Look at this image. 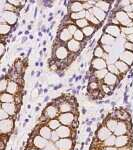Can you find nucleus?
<instances>
[{
  "label": "nucleus",
  "mask_w": 133,
  "mask_h": 150,
  "mask_svg": "<svg viewBox=\"0 0 133 150\" xmlns=\"http://www.w3.org/2000/svg\"><path fill=\"white\" fill-rule=\"evenodd\" d=\"M114 17L117 19V21L119 22V25L121 26V28H126V27H132V20L129 18L128 14L125 11L118 10L115 13Z\"/></svg>",
  "instance_id": "nucleus-1"
},
{
  "label": "nucleus",
  "mask_w": 133,
  "mask_h": 150,
  "mask_svg": "<svg viewBox=\"0 0 133 150\" xmlns=\"http://www.w3.org/2000/svg\"><path fill=\"white\" fill-rule=\"evenodd\" d=\"M17 14L16 12L11 11H3L1 12V24H8V25H14L17 22Z\"/></svg>",
  "instance_id": "nucleus-2"
},
{
  "label": "nucleus",
  "mask_w": 133,
  "mask_h": 150,
  "mask_svg": "<svg viewBox=\"0 0 133 150\" xmlns=\"http://www.w3.org/2000/svg\"><path fill=\"white\" fill-rule=\"evenodd\" d=\"M58 120L60 121L62 125H65V126H69L72 127L74 125V121H75V116L72 113H61L59 116H58Z\"/></svg>",
  "instance_id": "nucleus-3"
},
{
  "label": "nucleus",
  "mask_w": 133,
  "mask_h": 150,
  "mask_svg": "<svg viewBox=\"0 0 133 150\" xmlns=\"http://www.w3.org/2000/svg\"><path fill=\"white\" fill-rule=\"evenodd\" d=\"M73 141L70 138H60L55 142V146L58 150H71Z\"/></svg>",
  "instance_id": "nucleus-4"
},
{
  "label": "nucleus",
  "mask_w": 133,
  "mask_h": 150,
  "mask_svg": "<svg viewBox=\"0 0 133 150\" xmlns=\"http://www.w3.org/2000/svg\"><path fill=\"white\" fill-rule=\"evenodd\" d=\"M12 129H13V120L11 118L1 120V122H0V131H1L2 134H8V133L12 131Z\"/></svg>",
  "instance_id": "nucleus-5"
},
{
  "label": "nucleus",
  "mask_w": 133,
  "mask_h": 150,
  "mask_svg": "<svg viewBox=\"0 0 133 150\" xmlns=\"http://www.w3.org/2000/svg\"><path fill=\"white\" fill-rule=\"evenodd\" d=\"M58 113H59V108H58V106H55L54 104H50L44 110V116L48 119H55Z\"/></svg>",
  "instance_id": "nucleus-6"
},
{
  "label": "nucleus",
  "mask_w": 133,
  "mask_h": 150,
  "mask_svg": "<svg viewBox=\"0 0 133 150\" xmlns=\"http://www.w3.org/2000/svg\"><path fill=\"white\" fill-rule=\"evenodd\" d=\"M54 56L59 60H64L69 56V50L67 49L66 46L59 45V46H57L56 49H55Z\"/></svg>",
  "instance_id": "nucleus-7"
},
{
  "label": "nucleus",
  "mask_w": 133,
  "mask_h": 150,
  "mask_svg": "<svg viewBox=\"0 0 133 150\" xmlns=\"http://www.w3.org/2000/svg\"><path fill=\"white\" fill-rule=\"evenodd\" d=\"M107 61L103 58H93V60L91 61V67L95 70H103L106 69L107 67Z\"/></svg>",
  "instance_id": "nucleus-8"
},
{
  "label": "nucleus",
  "mask_w": 133,
  "mask_h": 150,
  "mask_svg": "<svg viewBox=\"0 0 133 150\" xmlns=\"http://www.w3.org/2000/svg\"><path fill=\"white\" fill-rule=\"evenodd\" d=\"M121 30L122 29L119 25H114V24H109V25L106 26L104 29L106 34H109L111 36H113L114 38L118 37V36L120 35Z\"/></svg>",
  "instance_id": "nucleus-9"
},
{
  "label": "nucleus",
  "mask_w": 133,
  "mask_h": 150,
  "mask_svg": "<svg viewBox=\"0 0 133 150\" xmlns=\"http://www.w3.org/2000/svg\"><path fill=\"white\" fill-rule=\"evenodd\" d=\"M56 133L58 134V136L60 138H69L70 136H72V130L71 127L69 126H65V125H61L57 130H55Z\"/></svg>",
  "instance_id": "nucleus-10"
},
{
  "label": "nucleus",
  "mask_w": 133,
  "mask_h": 150,
  "mask_svg": "<svg viewBox=\"0 0 133 150\" xmlns=\"http://www.w3.org/2000/svg\"><path fill=\"white\" fill-rule=\"evenodd\" d=\"M128 132V127L126 122L124 121H119L117 124V127H116L115 131H114V135L115 136H121V135H125Z\"/></svg>",
  "instance_id": "nucleus-11"
},
{
  "label": "nucleus",
  "mask_w": 133,
  "mask_h": 150,
  "mask_svg": "<svg viewBox=\"0 0 133 150\" xmlns=\"http://www.w3.org/2000/svg\"><path fill=\"white\" fill-rule=\"evenodd\" d=\"M119 60H121L124 63H126L128 66H131L133 64V52L125 50V51L122 52V54L120 55Z\"/></svg>",
  "instance_id": "nucleus-12"
},
{
  "label": "nucleus",
  "mask_w": 133,
  "mask_h": 150,
  "mask_svg": "<svg viewBox=\"0 0 133 150\" xmlns=\"http://www.w3.org/2000/svg\"><path fill=\"white\" fill-rule=\"evenodd\" d=\"M67 49L69 50V52H73L76 53L81 49V43L79 41H76L75 39L72 38L71 40L67 42Z\"/></svg>",
  "instance_id": "nucleus-13"
},
{
  "label": "nucleus",
  "mask_w": 133,
  "mask_h": 150,
  "mask_svg": "<svg viewBox=\"0 0 133 150\" xmlns=\"http://www.w3.org/2000/svg\"><path fill=\"white\" fill-rule=\"evenodd\" d=\"M110 135H112V134H111L110 130L108 129L106 126H102L97 132V138L100 140V141H104V140L107 139Z\"/></svg>",
  "instance_id": "nucleus-14"
},
{
  "label": "nucleus",
  "mask_w": 133,
  "mask_h": 150,
  "mask_svg": "<svg viewBox=\"0 0 133 150\" xmlns=\"http://www.w3.org/2000/svg\"><path fill=\"white\" fill-rule=\"evenodd\" d=\"M129 141V137L128 135H121V136H116L115 140V146L117 148H122V147L126 146Z\"/></svg>",
  "instance_id": "nucleus-15"
},
{
  "label": "nucleus",
  "mask_w": 133,
  "mask_h": 150,
  "mask_svg": "<svg viewBox=\"0 0 133 150\" xmlns=\"http://www.w3.org/2000/svg\"><path fill=\"white\" fill-rule=\"evenodd\" d=\"M115 40H116V38H114L113 36L104 33V34L101 36L100 40H99V43L101 44V46H102V45H110L111 46V45L115 42Z\"/></svg>",
  "instance_id": "nucleus-16"
},
{
  "label": "nucleus",
  "mask_w": 133,
  "mask_h": 150,
  "mask_svg": "<svg viewBox=\"0 0 133 150\" xmlns=\"http://www.w3.org/2000/svg\"><path fill=\"white\" fill-rule=\"evenodd\" d=\"M88 11H90L99 21H103L106 17V12L101 10V9H99L98 7H96V6H94L93 8H91L90 10H88Z\"/></svg>",
  "instance_id": "nucleus-17"
},
{
  "label": "nucleus",
  "mask_w": 133,
  "mask_h": 150,
  "mask_svg": "<svg viewBox=\"0 0 133 150\" xmlns=\"http://www.w3.org/2000/svg\"><path fill=\"white\" fill-rule=\"evenodd\" d=\"M103 81H104V83L106 84V85L114 86L118 81V77L116 76V75L108 72V73L106 74V76L104 77V79H103Z\"/></svg>",
  "instance_id": "nucleus-18"
},
{
  "label": "nucleus",
  "mask_w": 133,
  "mask_h": 150,
  "mask_svg": "<svg viewBox=\"0 0 133 150\" xmlns=\"http://www.w3.org/2000/svg\"><path fill=\"white\" fill-rule=\"evenodd\" d=\"M33 144L36 147V149H43L47 144V139L43 138L40 135H37L33 140Z\"/></svg>",
  "instance_id": "nucleus-19"
},
{
  "label": "nucleus",
  "mask_w": 133,
  "mask_h": 150,
  "mask_svg": "<svg viewBox=\"0 0 133 150\" xmlns=\"http://www.w3.org/2000/svg\"><path fill=\"white\" fill-rule=\"evenodd\" d=\"M2 109L5 110V112L8 113V115H14L16 113V105L15 103H1Z\"/></svg>",
  "instance_id": "nucleus-20"
},
{
  "label": "nucleus",
  "mask_w": 133,
  "mask_h": 150,
  "mask_svg": "<svg viewBox=\"0 0 133 150\" xmlns=\"http://www.w3.org/2000/svg\"><path fill=\"white\" fill-rule=\"evenodd\" d=\"M72 37H73V35L69 32L67 28L62 29L59 32V40L62 41V42H68L72 39Z\"/></svg>",
  "instance_id": "nucleus-21"
},
{
  "label": "nucleus",
  "mask_w": 133,
  "mask_h": 150,
  "mask_svg": "<svg viewBox=\"0 0 133 150\" xmlns=\"http://www.w3.org/2000/svg\"><path fill=\"white\" fill-rule=\"evenodd\" d=\"M19 91V85L17 82L15 81H9L8 86H7L6 92L9 94H12V95H15L16 93H18Z\"/></svg>",
  "instance_id": "nucleus-22"
},
{
  "label": "nucleus",
  "mask_w": 133,
  "mask_h": 150,
  "mask_svg": "<svg viewBox=\"0 0 133 150\" xmlns=\"http://www.w3.org/2000/svg\"><path fill=\"white\" fill-rule=\"evenodd\" d=\"M58 108H59L60 113H68L73 109V106H72L71 103L67 102V101H63L58 105Z\"/></svg>",
  "instance_id": "nucleus-23"
},
{
  "label": "nucleus",
  "mask_w": 133,
  "mask_h": 150,
  "mask_svg": "<svg viewBox=\"0 0 133 150\" xmlns=\"http://www.w3.org/2000/svg\"><path fill=\"white\" fill-rule=\"evenodd\" d=\"M51 134H52L51 129L48 127V125H45V126L40 127L39 135H40V136H42L43 138H45V139H47V140L50 139V138H51Z\"/></svg>",
  "instance_id": "nucleus-24"
},
{
  "label": "nucleus",
  "mask_w": 133,
  "mask_h": 150,
  "mask_svg": "<svg viewBox=\"0 0 133 150\" xmlns=\"http://www.w3.org/2000/svg\"><path fill=\"white\" fill-rule=\"evenodd\" d=\"M83 10H84V8H83L82 2L74 1V2H72L71 5H70V11H71V13H76V12H80Z\"/></svg>",
  "instance_id": "nucleus-25"
},
{
  "label": "nucleus",
  "mask_w": 133,
  "mask_h": 150,
  "mask_svg": "<svg viewBox=\"0 0 133 150\" xmlns=\"http://www.w3.org/2000/svg\"><path fill=\"white\" fill-rule=\"evenodd\" d=\"M115 65H116V67H117V69L119 70L120 74L126 73L128 70H129V66H128L126 63H124L123 61H121V60H117V61L115 62Z\"/></svg>",
  "instance_id": "nucleus-26"
},
{
  "label": "nucleus",
  "mask_w": 133,
  "mask_h": 150,
  "mask_svg": "<svg viewBox=\"0 0 133 150\" xmlns=\"http://www.w3.org/2000/svg\"><path fill=\"white\" fill-rule=\"evenodd\" d=\"M85 18L87 19V20H88V22L92 24L93 26L100 25V21H99L98 19L96 18L95 16H94L90 11H87L86 10V16H85Z\"/></svg>",
  "instance_id": "nucleus-27"
},
{
  "label": "nucleus",
  "mask_w": 133,
  "mask_h": 150,
  "mask_svg": "<svg viewBox=\"0 0 133 150\" xmlns=\"http://www.w3.org/2000/svg\"><path fill=\"white\" fill-rule=\"evenodd\" d=\"M0 100H1V103H12L14 100H15V97H14L12 94L3 92V93H1Z\"/></svg>",
  "instance_id": "nucleus-28"
},
{
  "label": "nucleus",
  "mask_w": 133,
  "mask_h": 150,
  "mask_svg": "<svg viewBox=\"0 0 133 150\" xmlns=\"http://www.w3.org/2000/svg\"><path fill=\"white\" fill-rule=\"evenodd\" d=\"M94 57L95 58H103V59H105V57L107 56L108 54H106L105 53V51L103 50V48H102V46H97L94 49ZM106 60V59H105Z\"/></svg>",
  "instance_id": "nucleus-29"
},
{
  "label": "nucleus",
  "mask_w": 133,
  "mask_h": 150,
  "mask_svg": "<svg viewBox=\"0 0 133 150\" xmlns=\"http://www.w3.org/2000/svg\"><path fill=\"white\" fill-rule=\"evenodd\" d=\"M95 6L98 7L99 9H101V10H103L104 12H106V13H107L110 9V3L106 1H96Z\"/></svg>",
  "instance_id": "nucleus-30"
},
{
  "label": "nucleus",
  "mask_w": 133,
  "mask_h": 150,
  "mask_svg": "<svg viewBox=\"0 0 133 150\" xmlns=\"http://www.w3.org/2000/svg\"><path fill=\"white\" fill-rule=\"evenodd\" d=\"M117 124H118V121L115 118H110V119H108L107 122H106V127H107L111 132H114L116 127H117Z\"/></svg>",
  "instance_id": "nucleus-31"
},
{
  "label": "nucleus",
  "mask_w": 133,
  "mask_h": 150,
  "mask_svg": "<svg viewBox=\"0 0 133 150\" xmlns=\"http://www.w3.org/2000/svg\"><path fill=\"white\" fill-rule=\"evenodd\" d=\"M47 125H48V127H49L50 129L53 130V131H55V130H57L58 128L61 126V123H60L59 120L55 118V119H50L49 121H48Z\"/></svg>",
  "instance_id": "nucleus-32"
},
{
  "label": "nucleus",
  "mask_w": 133,
  "mask_h": 150,
  "mask_svg": "<svg viewBox=\"0 0 133 150\" xmlns=\"http://www.w3.org/2000/svg\"><path fill=\"white\" fill-rule=\"evenodd\" d=\"M85 16H86L85 10L80 11V12H76V13H70V18H71L72 20H75V21L85 18Z\"/></svg>",
  "instance_id": "nucleus-33"
},
{
  "label": "nucleus",
  "mask_w": 133,
  "mask_h": 150,
  "mask_svg": "<svg viewBox=\"0 0 133 150\" xmlns=\"http://www.w3.org/2000/svg\"><path fill=\"white\" fill-rule=\"evenodd\" d=\"M95 30H96V27H95V26L89 25V26H87V27L82 29V32L84 33V35H85L86 37H90V36L92 35L94 32H95Z\"/></svg>",
  "instance_id": "nucleus-34"
},
{
  "label": "nucleus",
  "mask_w": 133,
  "mask_h": 150,
  "mask_svg": "<svg viewBox=\"0 0 133 150\" xmlns=\"http://www.w3.org/2000/svg\"><path fill=\"white\" fill-rule=\"evenodd\" d=\"M75 25L77 26V28H85L87 26L90 25V23L88 22V20H87L86 18H83V19H80V20H77L75 21Z\"/></svg>",
  "instance_id": "nucleus-35"
},
{
  "label": "nucleus",
  "mask_w": 133,
  "mask_h": 150,
  "mask_svg": "<svg viewBox=\"0 0 133 150\" xmlns=\"http://www.w3.org/2000/svg\"><path fill=\"white\" fill-rule=\"evenodd\" d=\"M115 140H116V136H115V135H110V136L108 137L107 139L104 140V142H103V145L106 146V147L113 146V145H115Z\"/></svg>",
  "instance_id": "nucleus-36"
},
{
  "label": "nucleus",
  "mask_w": 133,
  "mask_h": 150,
  "mask_svg": "<svg viewBox=\"0 0 133 150\" xmlns=\"http://www.w3.org/2000/svg\"><path fill=\"white\" fill-rule=\"evenodd\" d=\"M11 26L8 24H0V34L1 35H6L10 32Z\"/></svg>",
  "instance_id": "nucleus-37"
},
{
  "label": "nucleus",
  "mask_w": 133,
  "mask_h": 150,
  "mask_svg": "<svg viewBox=\"0 0 133 150\" xmlns=\"http://www.w3.org/2000/svg\"><path fill=\"white\" fill-rule=\"evenodd\" d=\"M108 73L107 69H103V70H96L94 72V76L97 79H104V77L106 76V74Z\"/></svg>",
  "instance_id": "nucleus-38"
},
{
  "label": "nucleus",
  "mask_w": 133,
  "mask_h": 150,
  "mask_svg": "<svg viewBox=\"0 0 133 150\" xmlns=\"http://www.w3.org/2000/svg\"><path fill=\"white\" fill-rule=\"evenodd\" d=\"M84 38H85V35H84V33L82 32V30H80V29H78L73 35V39L79 41V42H82L84 40Z\"/></svg>",
  "instance_id": "nucleus-39"
},
{
  "label": "nucleus",
  "mask_w": 133,
  "mask_h": 150,
  "mask_svg": "<svg viewBox=\"0 0 133 150\" xmlns=\"http://www.w3.org/2000/svg\"><path fill=\"white\" fill-rule=\"evenodd\" d=\"M107 70H108V72H109V73L114 74V75H116V76H118V75H121L115 64H108L107 65Z\"/></svg>",
  "instance_id": "nucleus-40"
},
{
  "label": "nucleus",
  "mask_w": 133,
  "mask_h": 150,
  "mask_svg": "<svg viewBox=\"0 0 133 150\" xmlns=\"http://www.w3.org/2000/svg\"><path fill=\"white\" fill-rule=\"evenodd\" d=\"M128 117L129 116L127 115V113L126 112H124L123 110H117L116 111V118H118V119H120V120H126L128 119Z\"/></svg>",
  "instance_id": "nucleus-41"
},
{
  "label": "nucleus",
  "mask_w": 133,
  "mask_h": 150,
  "mask_svg": "<svg viewBox=\"0 0 133 150\" xmlns=\"http://www.w3.org/2000/svg\"><path fill=\"white\" fill-rule=\"evenodd\" d=\"M8 79H6V78H2V80H1V84H0V90L2 91V93L4 92V91H6V89H7V86H8Z\"/></svg>",
  "instance_id": "nucleus-42"
},
{
  "label": "nucleus",
  "mask_w": 133,
  "mask_h": 150,
  "mask_svg": "<svg viewBox=\"0 0 133 150\" xmlns=\"http://www.w3.org/2000/svg\"><path fill=\"white\" fill-rule=\"evenodd\" d=\"M9 4H11V5H13L14 7H16V8H18V7H20L21 5H23V4H25V2L24 1H17V0H8Z\"/></svg>",
  "instance_id": "nucleus-43"
},
{
  "label": "nucleus",
  "mask_w": 133,
  "mask_h": 150,
  "mask_svg": "<svg viewBox=\"0 0 133 150\" xmlns=\"http://www.w3.org/2000/svg\"><path fill=\"white\" fill-rule=\"evenodd\" d=\"M67 29H68V31L70 33H71L72 35H74V33L76 32L77 30H78V28H77V26L75 25V24H72V23H70L67 25Z\"/></svg>",
  "instance_id": "nucleus-44"
},
{
  "label": "nucleus",
  "mask_w": 133,
  "mask_h": 150,
  "mask_svg": "<svg viewBox=\"0 0 133 150\" xmlns=\"http://www.w3.org/2000/svg\"><path fill=\"white\" fill-rule=\"evenodd\" d=\"M124 48H125V50L133 52V43L128 42L127 41V42H125V44H124Z\"/></svg>",
  "instance_id": "nucleus-45"
},
{
  "label": "nucleus",
  "mask_w": 133,
  "mask_h": 150,
  "mask_svg": "<svg viewBox=\"0 0 133 150\" xmlns=\"http://www.w3.org/2000/svg\"><path fill=\"white\" fill-rule=\"evenodd\" d=\"M0 118H1V120H5V119H8V113L7 112H5V110H3V109H1L0 110Z\"/></svg>",
  "instance_id": "nucleus-46"
},
{
  "label": "nucleus",
  "mask_w": 133,
  "mask_h": 150,
  "mask_svg": "<svg viewBox=\"0 0 133 150\" xmlns=\"http://www.w3.org/2000/svg\"><path fill=\"white\" fill-rule=\"evenodd\" d=\"M102 48L106 54H109L111 52V50H112V46H110V45H102Z\"/></svg>",
  "instance_id": "nucleus-47"
},
{
  "label": "nucleus",
  "mask_w": 133,
  "mask_h": 150,
  "mask_svg": "<svg viewBox=\"0 0 133 150\" xmlns=\"http://www.w3.org/2000/svg\"><path fill=\"white\" fill-rule=\"evenodd\" d=\"M60 137L58 136V134L56 133V131H53L52 134H51V139L53 140V142H57L58 140H59Z\"/></svg>",
  "instance_id": "nucleus-48"
},
{
  "label": "nucleus",
  "mask_w": 133,
  "mask_h": 150,
  "mask_svg": "<svg viewBox=\"0 0 133 150\" xmlns=\"http://www.w3.org/2000/svg\"><path fill=\"white\" fill-rule=\"evenodd\" d=\"M89 88L91 89V90H95V89L98 88V84L97 82H90V84H89Z\"/></svg>",
  "instance_id": "nucleus-49"
},
{
  "label": "nucleus",
  "mask_w": 133,
  "mask_h": 150,
  "mask_svg": "<svg viewBox=\"0 0 133 150\" xmlns=\"http://www.w3.org/2000/svg\"><path fill=\"white\" fill-rule=\"evenodd\" d=\"M102 90L104 91V93H109L110 92V88L108 87V85H106V84H103L102 85Z\"/></svg>",
  "instance_id": "nucleus-50"
},
{
  "label": "nucleus",
  "mask_w": 133,
  "mask_h": 150,
  "mask_svg": "<svg viewBox=\"0 0 133 150\" xmlns=\"http://www.w3.org/2000/svg\"><path fill=\"white\" fill-rule=\"evenodd\" d=\"M126 40L128 41V42H131V43H133V34L126 35Z\"/></svg>",
  "instance_id": "nucleus-51"
},
{
  "label": "nucleus",
  "mask_w": 133,
  "mask_h": 150,
  "mask_svg": "<svg viewBox=\"0 0 133 150\" xmlns=\"http://www.w3.org/2000/svg\"><path fill=\"white\" fill-rule=\"evenodd\" d=\"M0 47H1V52H0V54H1V55H4V51H5V46H4L3 43H2V44L0 45Z\"/></svg>",
  "instance_id": "nucleus-52"
},
{
  "label": "nucleus",
  "mask_w": 133,
  "mask_h": 150,
  "mask_svg": "<svg viewBox=\"0 0 133 150\" xmlns=\"http://www.w3.org/2000/svg\"><path fill=\"white\" fill-rule=\"evenodd\" d=\"M127 14H128V16H129V18L133 21V13L132 12H129V13H127Z\"/></svg>",
  "instance_id": "nucleus-53"
},
{
  "label": "nucleus",
  "mask_w": 133,
  "mask_h": 150,
  "mask_svg": "<svg viewBox=\"0 0 133 150\" xmlns=\"http://www.w3.org/2000/svg\"><path fill=\"white\" fill-rule=\"evenodd\" d=\"M29 150H38V149H29Z\"/></svg>",
  "instance_id": "nucleus-54"
}]
</instances>
